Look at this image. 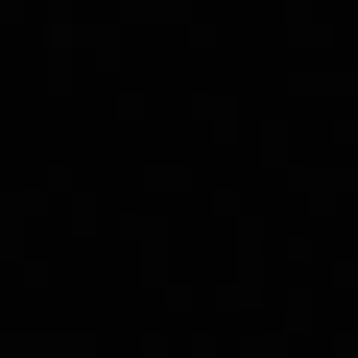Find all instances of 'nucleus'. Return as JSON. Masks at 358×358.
I'll return each instance as SVG.
<instances>
[]
</instances>
